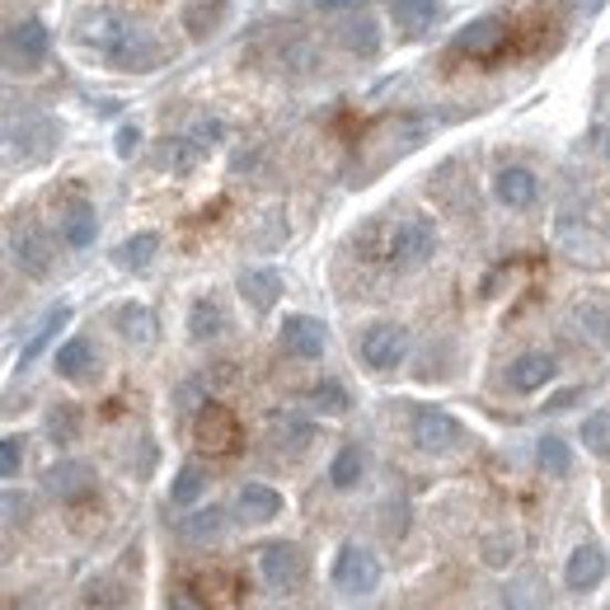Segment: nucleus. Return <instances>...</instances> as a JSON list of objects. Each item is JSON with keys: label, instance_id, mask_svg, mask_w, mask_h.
<instances>
[{"label": "nucleus", "instance_id": "f257e3e1", "mask_svg": "<svg viewBox=\"0 0 610 610\" xmlns=\"http://www.w3.org/2000/svg\"><path fill=\"white\" fill-rule=\"evenodd\" d=\"M75 43L90 48L108 71H123V75H146L165 62L161 38L117 10H90L75 24Z\"/></svg>", "mask_w": 610, "mask_h": 610}, {"label": "nucleus", "instance_id": "f03ea898", "mask_svg": "<svg viewBox=\"0 0 610 610\" xmlns=\"http://www.w3.org/2000/svg\"><path fill=\"white\" fill-rule=\"evenodd\" d=\"M432 254H437V230L423 216H404V221L385 226L381 240V259H390L395 268H423Z\"/></svg>", "mask_w": 610, "mask_h": 610}, {"label": "nucleus", "instance_id": "7ed1b4c3", "mask_svg": "<svg viewBox=\"0 0 610 610\" xmlns=\"http://www.w3.org/2000/svg\"><path fill=\"white\" fill-rule=\"evenodd\" d=\"M48 52H52V33H48L43 19L24 14V19H14V24L6 29V71L33 75L38 66L48 62Z\"/></svg>", "mask_w": 610, "mask_h": 610}, {"label": "nucleus", "instance_id": "20e7f679", "mask_svg": "<svg viewBox=\"0 0 610 610\" xmlns=\"http://www.w3.org/2000/svg\"><path fill=\"white\" fill-rule=\"evenodd\" d=\"M333 587L343 597H371L381 587V559L358 540L339 545V555H333Z\"/></svg>", "mask_w": 610, "mask_h": 610}, {"label": "nucleus", "instance_id": "39448f33", "mask_svg": "<svg viewBox=\"0 0 610 610\" xmlns=\"http://www.w3.org/2000/svg\"><path fill=\"white\" fill-rule=\"evenodd\" d=\"M358 358L376 371V376H390V371H400L404 358H409V329L404 324H366L362 339H358Z\"/></svg>", "mask_w": 610, "mask_h": 610}, {"label": "nucleus", "instance_id": "423d86ee", "mask_svg": "<svg viewBox=\"0 0 610 610\" xmlns=\"http://www.w3.org/2000/svg\"><path fill=\"white\" fill-rule=\"evenodd\" d=\"M193 442L211 451V456H235L240 451V418L221 400H207L198 409V418H193Z\"/></svg>", "mask_w": 610, "mask_h": 610}, {"label": "nucleus", "instance_id": "0eeeda50", "mask_svg": "<svg viewBox=\"0 0 610 610\" xmlns=\"http://www.w3.org/2000/svg\"><path fill=\"white\" fill-rule=\"evenodd\" d=\"M409 432H413V446H418L423 456H446V451H456L461 437H465V427L451 418L446 409H432V404H418V409H413Z\"/></svg>", "mask_w": 610, "mask_h": 610}, {"label": "nucleus", "instance_id": "6e6552de", "mask_svg": "<svg viewBox=\"0 0 610 610\" xmlns=\"http://www.w3.org/2000/svg\"><path fill=\"white\" fill-rule=\"evenodd\" d=\"M254 564H259V578L272 592H291V587H301V578H306V555H301V545H291V540L259 545Z\"/></svg>", "mask_w": 610, "mask_h": 610}, {"label": "nucleus", "instance_id": "1a4fd4ad", "mask_svg": "<svg viewBox=\"0 0 610 610\" xmlns=\"http://www.w3.org/2000/svg\"><path fill=\"white\" fill-rule=\"evenodd\" d=\"M6 142H10V155L24 151V161H43V155L56 146V123L48 113H38V108H24V123H19V113L10 108Z\"/></svg>", "mask_w": 610, "mask_h": 610}, {"label": "nucleus", "instance_id": "9d476101", "mask_svg": "<svg viewBox=\"0 0 610 610\" xmlns=\"http://www.w3.org/2000/svg\"><path fill=\"white\" fill-rule=\"evenodd\" d=\"M10 259L14 268L24 272V278H52V245H48V235L38 230L33 221H14L10 226Z\"/></svg>", "mask_w": 610, "mask_h": 610}, {"label": "nucleus", "instance_id": "9b49d317", "mask_svg": "<svg viewBox=\"0 0 610 610\" xmlns=\"http://www.w3.org/2000/svg\"><path fill=\"white\" fill-rule=\"evenodd\" d=\"M278 343L287 358H297V362H314V358H324V348H329V329L314 320V314H287V320L278 324Z\"/></svg>", "mask_w": 610, "mask_h": 610}, {"label": "nucleus", "instance_id": "f8f14e48", "mask_svg": "<svg viewBox=\"0 0 610 610\" xmlns=\"http://www.w3.org/2000/svg\"><path fill=\"white\" fill-rule=\"evenodd\" d=\"M507 43V24L498 14H484V19H469V24L451 38V48L461 56H498Z\"/></svg>", "mask_w": 610, "mask_h": 610}, {"label": "nucleus", "instance_id": "ddd939ff", "mask_svg": "<svg viewBox=\"0 0 610 610\" xmlns=\"http://www.w3.org/2000/svg\"><path fill=\"white\" fill-rule=\"evenodd\" d=\"M494 198L503 207H511V211H530V207H536V198H540V179L526 165H503L494 174Z\"/></svg>", "mask_w": 610, "mask_h": 610}, {"label": "nucleus", "instance_id": "4468645a", "mask_svg": "<svg viewBox=\"0 0 610 610\" xmlns=\"http://www.w3.org/2000/svg\"><path fill=\"white\" fill-rule=\"evenodd\" d=\"M606 573H610V559H606V549L601 545H578L573 555H568V564H564V582L573 587V592H592V587H601L606 582Z\"/></svg>", "mask_w": 610, "mask_h": 610}, {"label": "nucleus", "instance_id": "2eb2a0df", "mask_svg": "<svg viewBox=\"0 0 610 610\" xmlns=\"http://www.w3.org/2000/svg\"><path fill=\"white\" fill-rule=\"evenodd\" d=\"M43 488L56 503H85L94 494V469L81 465V461H62V465H52L43 475Z\"/></svg>", "mask_w": 610, "mask_h": 610}, {"label": "nucleus", "instance_id": "dca6fc26", "mask_svg": "<svg viewBox=\"0 0 610 610\" xmlns=\"http://www.w3.org/2000/svg\"><path fill=\"white\" fill-rule=\"evenodd\" d=\"M573 324L582 329L587 343L610 348V291H582L573 301Z\"/></svg>", "mask_w": 610, "mask_h": 610}, {"label": "nucleus", "instance_id": "f3484780", "mask_svg": "<svg viewBox=\"0 0 610 610\" xmlns=\"http://www.w3.org/2000/svg\"><path fill=\"white\" fill-rule=\"evenodd\" d=\"M235 517L249 521V526H263V521H278L282 517V494L272 484L249 479L240 494H235Z\"/></svg>", "mask_w": 610, "mask_h": 610}, {"label": "nucleus", "instance_id": "a211bd4d", "mask_svg": "<svg viewBox=\"0 0 610 610\" xmlns=\"http://www.w3.org/2000/svg\"><path fill=\"white\" fill-rule=\"evenodd\" d=\"M559 376V362L549 358V352H521L517 362H511V371H507V381H511V390L517 395H536V390H545L549 381Z\"/></svg>", "mask_w": 610, "mask_h": 610}, {"label": "nucleus", "instance_id": "6ab92c4d", "mask_svg": "<svg viewBox=\"0 0 610 610\" xmlns=\"http://www.w3.org/2000/svg\"><path fill=\"white\" fill-rule=\"evenodd\" d=\"M559 249L568 254L573 263H610V249H606V240L597 230H587V226H573V221H564L559 226Z\"/></svg>", "mask_w": 610, "mask_h": 610}, {"label": "nucleus", "instance_id": "aec40b11", "mask_svg": "<svg viewBox=\"0 0 610 610\" xmlns=\"http://www.w3.org/2000/svg\"><path fill=\"white\" fill-rule=\"evenodd\" d=\"M62 240L71 249H90L94 240H100V211H94L85 198L62 207Z\"/></svg>", "mask_w": 610, "mask_h": 610}, {"label": "nucleus", "instance_id": "412c9836", "mask_svg": "<svg viewBox=\"0 0 610 610\" xmlns=\"http://www.w3.org/2000/svg\"><path fill=\"white\" fill-rule=\"evenodd\" d=\"M240 297H245L249 310L268 314L272 306L282 301V278H278L272 268H245V272H240Z\"/></svg>", "mask_w": 610, "mask_h": 610}, {"label": "nucleus", "instance_id": "4be33fe9", "mask_svg": "<svg viewBox=\"0 0 610 610\" xmlns=\"http://www.w3.org/2000/svg\"><path fill=\"white\" fill-rule=\"evenodd\" d=\"M339 48L352 56H376L381 52V19L376 14H352L339 24Z\"/></svg>", "mask_w": 610, "mask_h": 610}, {"label": "nucleus", "instance_id": "5701e85b", "mask_svg": "<svg viewBox=\"0 0 610 610\" xmlns=\"http://www.w3.org/2000/svg\"><path fill=\"white\" fill-rule=\"evenodd\" d=\"M203 155H207V151L193 142V136H165V142H155V169L188 174V169H198Z\"/></svg>", "mask_w": 610, "mask_h": 610}, {"label": "nucleus", "instance_id": "b1692460", "mask_svg": "<svg viewBox=\"0 0 610 610\" xmlns=\"http://www.w3.org/2000/svg\"><path fill=\"white\" fill-rule=\"evenodd\" d=\"M230 324H226V310H221V301L216 297H198L193 301V310H188V339L193 343H211V339H221Z\"/></svg>", "mask_w": 610, "mask_h": 610}, {"label": "nucleus", "instance_id": "393cba45", "mask_svg": "<svg viewBox=\"0 0 610 610\" xmlns=\"http://www.w3.org/2000/svg\"><path fill=\"white\" fill-rule=\"evenodd\" d=\"M268 442L278 446V451H306L310 442H314V427L306 423V418H297V413H272L268 418Z\"/></svg>", "mask_w": 610, "mask_h": 610}, {"label": "nucleus", "instance_id": "a878e982", "mask_svg": "<svg viewBox=\"0 0 610 610\" xmlns=\"http://www.w3.org/2000/svg\"><path fill=\"white\" fill-rule=\"evenodd\" d=\"M362 475H366V451H362V442L339 446V456L329 461V484L339 488V494H348V488L362 484Z\"/></svg>", "mask_w": 610, "mask_h": 610}, {"label": "nucleus", "instance_id": "bb28decb", "mask_svg": "<svg viewBox=\"0 0 610 610\" xmlns=\"http://www.w3.org/2000/svg\"><path fill=\"white\" fill-rule=\"evenodd\" d=\"M226 0H188V6H184V29H188V38H198V43H203V38H211L216 29H221L226 24Z\"/></svg>", "mask_w": 610, "mask_h": 610}, {"label": "nucleus", "instance_id": "cd10ccee", "mask_svg": "<svg viewBox=\"0 0 610 610\" xmlns=\"http://www.w3.org/2000/svg\"><path fill=\"white\" fill-rule=\"evenodd\" d=\"M221 530H226V507H198L179 521V536L188 545H211V540H221Z\"/></svg>", "mask_w": 610, "mask_h": 610}, {"label": "nucleus", "instance_id": "c85d7f7f", "mask_svg": "<svg viewBox=\"0 0 610 610\" xmlns=\"http://www.w3.org/2000/svg\"><path fill=\"white\" fill-rule=\"evenodd\" d=\"M442 6L446 0H390V19L400 24V33H423L442 14Z\"/></svg>", "mask_w": 610, "mask_h": 610}, {"label": "nucleus", "instance_id": "c756f323", "mask_svg": "<svg viewBox=\"0 0 610 610\" xmlns=\"http://www.w3.org/2000/svg\"><path fill=\"white\" fill-rule=\"evenodd\" d=\"M155 249H161V235H155V230H136V235H127V240L113 249V263L127 268V272H142L155 259Z\"/></svg>", "mask_w": 610, "mask_h": 610}, {"label": "nucleus", "instance_id": "7c9ffc66", "mask_svg": "<svg viewBox=\"0 0 610 610\" xmlns=\"http://www.w3.org/2000/svg\"><path fill=\"white\" fill-rule=\"evenodd\" d=\"M90 366H94V343L85 339V333H75V339H66L62 348H56V376L62 381H81Z\"/></svg>", "mask_w": 610, "mask_h": 610}, {"label": "nucleus", "instance_id": "2f4dec72", "mask_svg": "<svg viewBox=\"0 0 610 610\" xmlns=\"http://www.w3.org/2000/svg\"><path fill=\"white\" fill-rule=\"evenodd\" d=\"M117 333H123L127 343H155V314L151 306L142 301H127V306H117Z\"/></svg>", "mask_w": 610, "mask_h": 610}, {"label": "nucleus", "instance_id": "473e14b6", "mask_svg": "<svg viewBox=\"0 0 610 610\" xmlns=\"http://www.w3.org/2000/svg\"><path fill=\"white\" fill-rule=\"evenodd\" d=\"M71 320V306H52L48 314H43V324L33 329V339L24 343V352H19V366H33L38 358H43V348L56 339V333H62V324Z\"/></svg>", "mask_w": 610, "mask_h": 610}, {"label": "nucleus", "instance_id": "72a5a7b5", "mask_svg": "<svg viewBox=\"0 0 610 610\" xmlns=\"http://www.w3.org/2000/svg\"><path fill=\"white\" fill-rule=\"evenodd\" d=\"M203 494H207V469L198 461H188V465L174 469V484H169V503L174 507H193Z\"/></svg>", "mask_w": 610, "mask_h": 610}, {"label": "nucleus", "instance_id": "f704fd0d", "mask_svg": "<svg viewBox=\"0 0 610 610\" xmlns=\"http://www.w3.org/2000/svg\"><path fill=\"white\" fill-rule=\"evenodd\" d=\"M81 427H85V418H81V409L75 404H52L48 418H43V432L52 437V446H71L75 437H81Z\"/></svg>", "mask_w": 610, "mask_h": 610}, {"label": "nucleus", "instance_id": "c9c22d12", "mask_svg": "<svg viewBox=\"0 0 610 610\" xmlns=\"http://www.w3.org/2000/svg\"><path fill=\"white\" fill-rule=\"evenodd\" d=\"M536 461H540L545 475H555V479L573 475V451H568V442L555 437V432H545V437L536 442Z\"/></svg>", "mask_w": 610, "mask_h": 610}, {"label": "nucleus", "instance_id": "e433bc0d", "mask_svg": "<svg viewBox=\"0 0 610 610\" xmlns=\"http://www.w3.org/2000/svg\"><path fill=\"white\" fill-rule=\"evenodd\" d=\"M310 409L324 413V418H343V413L352 409V395L343 381H314L310 385Z\"/></svg>", "mask_w": 610, "mask_h": 610}, {"label": "nucleus", "instance_id": "4c0bfd02", "mask_svg": "<svg viewBox=\"0 0 610 610\" xmlns=\"http://www.w3.org/2000/svg\"><path fill=\"white\" fill-rule=\"evenodd\" d=\"M582 446L592 451V456H610V409L587 413V423H582Z\"/></svg>", "mask_w": 610, "mask_h": 610}, {"label": "nucleus", "instance_id": "58836bf2", "mask_svg": "<svg viewBox=\"0 0 610 610\" xmlns=\"http://www.w3.org/2000/svg\"><path fill=\"white\" fill-rule=\"evenodd\" d=\"M511 559H517V536H511V530H498V536L484 540V564L488 568H507Z\"/></svg>", "mask_w": 610, "mask_h": 610}, {"label": "nucleus", "instance_id": "ea45409f", "mask_svg": "<svg viewBox=\"0 0 610 610\" xmlns=\"http://www.w3.org/2000/svg\"><path fill=\"white\" fill-rule=\"evenodd\" d=\"M188 136H193V142H198L203 151H216V146L226 142V123H221V117H211V113H203V117H193Z\"/></svg>", "mask_w": 610, "mask_h": 610}, {"label": "nucleus", "instance_id": "a19ab883", "mask_svg": "<svg viewBox=\"0 0 610 610\" xmlns=\"http://www.w3.org/2000/svg\"><path fill=\"white\" fill-rule=\"evenodd\" d=\"M19 469H24V437H19V432H10V437L0 442V475L14 479Z\"/></svg>", "mask_w": 610, "mask_h": 610}, {"label": "nucleus", "instance_id": "79ce46f5", "mask_svg": "<svg viewBox=\"0 0 610 610\" xmlns=\"http://www.w3.org/2000/svg\"><path fill=\"white\" fill-rule=\"evenodd\" d=\"M193 587H198L203 597H211V601H230V582H226L221 573H203V578H193Z\"/></svg>", "mask_w": 610, "mask_h": 610}, {"label": "nucleus", "instance_id": "37998d69", "mask_svg": "<svg viewBox=\"0 0 610 610\" xmlns=\"http://www.w3.org/2000/svg\"><path fill=\"white\" fill-rule=\"evenodd\" d=\"M136 146H142V127H136V123H123V127H117V142H113V151L123 155V161H132Z\"/></svg>", "mask_w": 610, "mask_h": 610}, {"label": "nucleus", "instance_id": "c03bdc74", "mask_svg": "<svg viewBox=\"0 0 610 610\" xmlns=\"http://www.w3.org/2000/svg\"><path fill=\"white\" fill-rule=\"evenodd\" d=\"M6 521H10V526H24V521H29V498H19L14 488L6 494Z\"/></svg>", "mask_w": 610, "mask_h": 610}, {"label": "nucleus", "instance_id": "a18cd8bd", "mask_svg": "<svg viewBox=\"0 0 610 610\" xmlns=\"http://www.w3.org/2000/svg\"><path fill=\"white\" fill-rule=\"evenodd\" d=\"M324 14H339V10H348V6H358V0H314Z\"/></svg>", "mask_w": 610, "mask_h": 610}, {"label": "nucleus", "instance_id": "49530a36", "mask_svg": "<svg viewBox=\"0 0 610 610\" xmlns=\"http://www.w3.org/2000/svg\"><path fill=\"white\" fill-rule=\"evenodd\" d=\"M606 6V0H573V10H582V14H597Z\"/></svg>", "mask_w": 610, "mask_h": 610}, {"label": "nucleus", "instance_id": "de8ad7c7", "mask_svg": "<svg viewBox=\"0 0 610 610\" xmlns=\"http://www.w3.org/2000/svg\"><path fill=\"white\" fill-rule=\"evenodd\" d=\"M169 610H198V606H193V601H184V597H174V601H169Z\"/></svg>", "mask_w": 610, "mask_h": 610}, {"label": "nucleus", "instance_id": "09e8293b", "mask_svg": "<svg viewBox=\"0 0 610 610\" xmlns=\"http://www.w3.org/2000/svg\"><path fill=\"white\" fill-rule=\"evenodd\" d=\"M606 155H610V136H606Z\"/></svg>", "mask_w": 610, "mask_h": 610}]
</instances>
